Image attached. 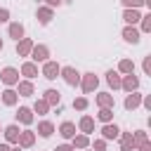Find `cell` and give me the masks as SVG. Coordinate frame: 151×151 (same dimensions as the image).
<instances>
[{"label":"cell","mask_w":151,"mask_h":151,"mask_svg":"<svg viewBox=\"0 0 151 151\" xmlns=\"http://www.w3.org/2000/svg\"><path fill=\"white\" fill-rule=\"evenodd\" d=\"M97 87H99V78L90 71V73H80V90H83V94H92V92H97Z\"/></svg>","instance_id":"cell-1"},{"label":"cell","mask_w":151,"mask_h":151,"mask_svg":"<svg viewBox=\"0 0 151 151\" xmlns=\"http://www.w3.org/2000/svg\"><path fill=\"white\" fill-rule=\"evenodd\" d=\"M28 57H31L33 64H45V61L50 59V47L42 45V42H40V45H33V50H31Z\"/></svg>","instance_id":"cell-2"},{"label":"cell","mask_w":151,"mask_h":151,"mask_svg":"<svg viewBox=\"0 0 151 151\" xmlns=\"http://www.w3.org/2000/svg\"><path fill=\"white\" fill-rule=\"evenodd\" d=\"M59 76H61L64 83L71 85V87L80 85V73H78V68H73V66H61V73H59Z\"/></svg>","instance_id":"cell-3"},{"label":"cell","mask_w":151,"mask_h":151,"mask_svg":"<svg viewBox=\"0 0 151 151\" xmlns=\"http://www.w3.org/2000/svg\"><path fill=\"white\" fill-rule=\"evenodd\" d=\"M40 73H42L47 80H57V78H59V73H61V66H59L54 59H47V61L42 64V71H40Z\"/></svg>","instance_id":"cell-4"},{"label":"cell","mask_w":151,"mask_h":151,"mask_svg":"<svg viewBox=\"0 0 151 151\" xmlns=\"http://www.w3.org/2000/svg\"><path fill=\"white\" fill-rule=\"evenodd\" d=\"M0 80H2L7 87H14V85L19 83V71H17L14 66H5V68L0 71Z\"/></svg>","instance_id":"cell-5"},{"label":"cell","mask_w":151,"mask_h":151,"mask_svg":"<svg viewBox=\"0 0 151 151\" xmlns=\"http://www.w3.org/2000/svg\"><path fill=\"white\" fill-rule=\"evenodd\" d=\"M120 90H125L127 94H130V92H137V90H139V78H137L134 73L123 76V78H120Z\"/></svg>","instance_id":"cell-6"},{"label":"cell","mask_w":151,"mask_h":151,"mask_svg":"<svg viewBox=\"0 0 151 151\" xmlns=\"http://www.w3.org/2000/svg\"><path fill=\"white\" fill-rule=\"evenodd\" d=\"M94 104H97L99 109H116V97H113L111 92H97Z\"/></svg>","instance_id":"cell-7"},{"label":"cell","mask_w":151,"mask_h":151,"mask_svg":"<svg viewBox=\"0 0 151 151\" xmlns=\"http://www.w3.org/2000/svg\"><path fill=\"white\" fill-rule=\"evenodd\" d=\"M120 35H123V40L130 42V45H139V40H142V33H139L137 26H125Z\"/></svg>","instance_id":"cell-8"},{"label":"cell","mask_w":151,"mask_h":151,"mask_svg":"<svg viewBox=\"0 0 151 151\" xmlns=\"http://www.w3.org/2000/svg\"><path fill=\"white\" fill-rule=\"evenodd\" d=\"M101 139H106V142H111V139H118L120 137V127L116 125V123H106V125H101Z\"/></svg>","instance_id":"cell-9"},{"label":"cell","mask_w":151,"mask_h":151,"mask_svg":"<svg viewBox=\"0 0 151 151\" xmlns=\"http://www.w3.org/2000/svg\"><path fill=\"white\" fill-rule=\"evenodd\" d=\"M142 92L137 90V92H130L127 97H125V101H123V106H125V111H134L137 106H142Z\"/></svg>","instance_id":"cell-10"},{"label":"cell","mask_w":151,"mask_h":151,"mask_svg":"<svg viewBox=\"0 0 151 151\" xmlns=\"http://www.w3.org/2000/svg\"><path fill=\"white\" fill-rule=\"evenodd\" d=\"M35 19H38V24H42V26H47L52 19H54V9H50V7H38L35 9Z\"/></svg>","instance_id":"cell-11"},{"label":"cell","mask_w":151,"mask_h":151,"mask_svg":"<svg viewBox=\"0 0 151 151\" xmlns=\"http://www.w3.org/2000/svg\"><path fill=\"white\" fill-rule=\"evenodd\" d=\"M2 134H5L7 144H17V142H19V134H21V130H19V123H12V125H7V127L2 130Z\"/></svg>","instance_id":"cell-12"},{"label":"cell","mask_w":151,"mask_h":151,"mask_svg":"<svg viewBox=\"0 0 151 151\" xmlns=\"http://www.w3.org/2000/svg\"><path fill=\"white\" fill-rule=\"evenodd\" d=\"M33 144H35V132H33V130H21L17 146H21V149H31Z\"/></svg>","instance_id":"cell-13"},{"label":"cell","mask_w":151,"mask_h":151,"mask_svg":"<svg viewBox=\"0 0 151 151\" xmlns=\"http://www.w3.org/2000/svg\"><path fill=\"white\" fill-rule=\"evenodd\" d=\"M24 33H26V31H24V24H21V21H12V24L7 26V35H9L12 40H17V42L24 38Z\"/></svg>","instance_id":"cell-14"},{"label":"cell","mask_w":151,"mask_h":151,"mask_svg":"<svg viewBox=\"0 0 151 151\" xmlns=\"http://www.w3.org/2000/svg\"><path fill=\"white\" fill-rule=\"evenodd\" d=\"M17 94H19V97H33V94H35L33 80H19V83H17Z\"/></svg>","instance_id":"cell-15"},{"label":"cell","mask_w":151,"mask_h":151,"mask_svg":"<svg viewBox=\"0 0 151 151\" xmlns=\"http://www.w3.org/2000/svg\"><path fill=\"white\" fill-rule=\"evenodd\" d=\"M78 132L90 137V134L94 132V118H92V116H83V118H80V123H78Z\"/></svg>","instance_id":"cell-16"},{"label":"cell","mask_w":151,"mask_h":151,"mask_svg":"<svg viewBox=\"0 0 151 151\" xmlns=\"http://www.w3.org/2000/svg\"><path fill=\"white\" fill-rule=\"evenodd\" d=\"M33 40L31 38H21L19 42H17V57H28L31 54V50H33Z\"/></svg>","instance_id":"cell-17"},{"label":"cell","mask_w":151,"mask_h":151,"mask_svg":"<svg viewBox=\"0 0 151 151\" xmlns=\"http://www.w3.org/2000/svg\"><path fill=\"white\" fill-rule=\"evenodd\" d=\"M42 99H45L50 106H59V104H61V92L54 90V87H50V90L42 92Z\"/></svg>","instance_id":"cell-18"},{"label":"cell","mask_w":151,"mask_h":151,"mask_svg":"<svg viewBox=\"0 0 151 151\" xmlns=\"http://www.w3.org/2000/svg\"><path fill=\"white\" fill-rule=\"evenodd\" d=\"M76 132H78V127H76V123H71V120H64V123L59 125V134H61L64 139H73Z\"/></svg>","instance_id":"cell-19"},{"label":"cell","mask_w":151,"mask_h":151,"mask_svg":"<svg viewBox=\"0 0 151 151\" xmlns=\"http://www.w3.org/2000/svg\"><path fill=\"white\" fill-rule=\"evenodd\" d=\"M26 80H33L35 76H38V64H33V61H24L21 64V71H19Z\"/></svg>","instance_id":"cell-20"},{"label":"cell","mask_w":151,"mask_h":151,"mask_svg":"<svg viewBox=\"0 0 151 151\" xmlns=\"http://www.w3.org/2000/svg\"><path fill=\"white\" fill-rule=\"evenodd\" d=\"M0 99H2V104H5V106H17L19 94H17V90H14V87H7V90L0 94Z\"/></svg>","instance_id":"cell-21"},{"label":"cell","mask_w":151,"mask_h":151,"mask_svg":"<svg viewBox=\"0 0 151 151\" xmlns=\"http://www.w3.org/2000/svg\"><path fill=\"white\" fill-rule=\"evenodd\" d=\"M35 132H38L42 139H47V137H52V134H54V123H52V120H40Z\"/></svg>","instance_id":"cell-22"},{"label":"cell","mask_w":151,"mask_h":151,"mask_svg":"<svg viewBox=\"0 0 151 151\" xmlns=\"http://www.w3.org/2000/svg\"><path fill=\"white\" fill-rule=\"evenodd\" d=\"M120 151H134L137 146H134V139H132V132H123L120 130Z\"/></svg>","instance_id":"cell-23"},{"label":"cell","mask_w":151,"mask_h":151,"mask_svg":"<svg viewBox=\"0 0 151 151\" xmlns=\"http://www.w3.org/2000/svg\"><path fill=\"white\" fill-rule=\"evenodd\" d=\"M17 120H19L21 125H31V123H33V111H31L28 106H19V111H17Z\"/></svg>","instance_id":"cell-24"},{"label":"cell","mask_w":151,"mask_h":151,"mask_svg":"<svg viewBox=\"0 0 151 151\" xmlns=\"http://www.w3.org/2000/svg\"><path fill=\"white\" fill-rule=\"evenodd\" d=\"M71 146H73V149H78V151H83V149H90V137L78 132V134L71 139Z\"/></svg>","instance_id":"cell-25"},{"label":"cell","mask_w":151,"mask_h":151,"mask_svg":"<svg viewBox=\"0 0 151 151\" xmlns=\"http://www.w3.org/2000/svg\"><path fill=\"white\" fill-rule=\"evenodd\" d=\"M123 19H125L127 26H134V24H139L142 14H139V9H125V12H123Z\"/></svg>","instance_id":"cell-26"},{"label":"cell","mask_w":151,"mask_h":151,"mask_svg":"<svg viewBox=\"0 0 151 151\" xmlns=\"http://www.w3.org/2000/svg\"><path fill=\"white\" fill-rule=\"evenodd\" d=\"M106 83H109V87H113V90H120V73L118 71H106Z\"/></svg>","instance_id":"cell-27"},{"label":"cell","mask_w":151,"mask_h":151,"mask_svg":"<svg viewBox=\"0 0 151 151\" xmlns=\"http://www.w3.org/2000/svg\"><path fill=\"white\" fill-rule=\"evenodd\" d=\"M118 73H123V76L134 73V61H132V59H120V61H118Z\"/></svg>","instance_id":"cell-28"},{"label":"cell","mask_w":151,"mask_h":151,"mask_svg":"<svg viewBox=\"0 0 151 151\" xmlns=\"http://www.w3.org/2000/svg\"><path fill=\"white\" fill-rule=\"evenodd\" d=\"M31 111L38 113V116H47V113H50V104H47L45 99H35V104H33Z\"/></svg>","instance_id":"cell-29"},{"label":"cell","mask_w":151,"mask_h":151,"mask_svg":"<svg viewBox=\"0 0 151 151\" xmlns=\"http://www.w3.org/2000/svg\"><path fill=\"white\" fill-rule=\"evenodd\" d=\"M97 120L99 123H113V109H99V113H97Z\"/></svg>","instance_id":"cell-30"},{"label":"cell","mask_w":151,"mask_h":151,"mask_svg":"<svg viewBox=\"0 0 151 151\" xmlns=\"http://www.w3.org/2000/svg\"><path fill=\"white\" fill-rule=\"evenodd\" d=\"M139 33H151V12L142 14V19H139Z\"/></svg>","instance_id":"cell-31"},{"label":"cell","mask_w":151,"mask_h":151,"mask_svg":"<svg viewBox=\"0 0 151 151\" xmlns=\"http://www.w3.org/2000/svg\"><path fill=\"white\" fill-rule=\"evenodd\" d=\"M132 139H134V146H139V144H146L149 142V134H146V130H134L132 132Z\"/></svg>","instance_id":"cell-32"},{"label":"cell","mask_w":151,"mask_h":151,"mask_svg":"<svg viewBox=\"0 0 151 151\" xmlns=\"http://www.w3.org/2000/svg\"><path fill=\"white\" fill-rule=\"evenodd\" d=\"M87 106H90L87 97H76V99H73V109H76V111H85Z\"/></svg>","instance_id":"cell-33"},{"label":"cell","mask_w":151,"mask_h":151,"mask_svg":"<svg viewBox=\"0 0 151 151\" xmlns=\"http://www.w3.org/2000/svg\"><path fill=\"white\" fill-rule=\"evenodd\" d=\"M120 5H123L125 9H139V7L144 5V0H120Z\"/></svg>","instance_id":"cell-34"},{"label":"cell","mask_w":151,"mask_h":151,"mask_svg":"<svg viewBox=\"0 0 151 151\" xmlns=\"http://www.w3.org/2000/svg\"><path fill=\"white\" fill-rule=\"evenodd\" d=\"M142 71H144V76H151V54L144 57V61H142Z\"/></svg>","instance_id":"cell-35"},{"label":"cell","mask_w":151,"mask_h":151,"mask_svg":"<svg viewBox=\"0 0 151 151\" xmlns=\"http://www.w3.org/2000/svg\"><path fill=\"white\" fill-rule=\"evenodd\" d=\"M92 151H106V139H94Z\"/></svg>","instance_id":"cell-36"},{"label":"cell","mask_w":151,"mask_h":151,"mask_svg":"<svg viewBox=\"0 0 151 151\" xmlns=\"http://www.w3.org/2000/svg\"><path fill=\"white\" fill-rule=\"evenodd\" d=\"M5 21H9V9L0 7V24H5Z\"/></svg>","instance_id":"cell-37"},{"label":"cell","mask_w":151,"mask_h":151,"mask_svg":"<svg viewBox=\"0 0 151 151\" xmlns=\"http://www.w3.org/2000/svg\"><path fill=\"white\" fill-rule=\"evenodd\" d=\"M42 2H45V7H50V9H54V7L64 5V0H42Z\"/></svg>","instance_id":"cell-38"},{"label":"cell","mask_w":151,"mask_h":151,"mask_svg":"<svg viewBox=\"0 0 151 151\" xmlns=\"http://www.w3.org/2000/svg\"><path fill=\"white\" fill-rule=\"evenodd\" d=\"M142 106H144L146 111H151V94H144V97H142Z\"/></svg>","instance_id":"cell-39"},{"label":"cell","mask_w":151,"mask_h":151,"mask_svg":"<svg viewBox=\"0 0 151 151\" xmlns=\"http://www.w3.org/2000/svg\"><path fill=\"white\" fill-rule=\"evenodd\" d=\"M54 151H76V149H73L71 144H59V146H57Z\"/></svg>","instance_id":"cell-40"},{"label":"cell","mask_w":151,"mask_h":151,"mask_svg":"<svg viewBox=\"0 0 151 151\" xmlns=\"http://www.w3.org/2000/svg\"><path fill=\"white\" fill-rule=\"evenodd\" d=\"M134 151H151V142H146V144H139Z\"/></svg>","instance_id":"cell-41"},{"label":"cell","mask_w":151,"mask_h":151,"mask_svg":"<svg viewBox=\"0 0 151 151\" xmlns=\"http://www.w3.org/2000/svg\"><path fill=\"white\" fill-rule=\"evenodd\" d=\"M9 149H12L9 144H0V151H9Z\"/></svg>","instance_id":"cell-42"},{"label":"cell","mask_w":151,"mask_h":151,"mask_svg":"<svg viewBox=\"0 0 151 151\" xmlns=\"http://www.w3.org/2000/svg\"><path fill=\"white\" fill-rule=\"evenodd\" d=\"M9 151H21V146H12V149H9Z\"/></svg>","instance_id":"cell-43"},{"label":"cell","mask_w":151,"mask_h":151,"mask_svg":"<svg viewBox=\"0 0 151 151\" xmlns=\"http://www.w3.org/2000/svg\"><path fill=\"white\" fill-rule=\"evenodd\" d=\"M2 47H5V40H2V38H0V52H2Z\"/></svg>","instance_id":"cell-44"},{"label":"cell","mask_w":151,"mask_h":151,"mask_svg":"<svg viewBox=\"0 0 151 151\" xmlns=\"http://www.w3.org/2000/svg\"><path fill=\"white\" fill-rule=\"evenodd\" d=\"M83 151H92V149H83Z\"/></svg>","instance_id":"cell-45"}]
</instances>
